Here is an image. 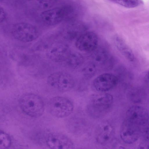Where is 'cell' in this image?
I'll list each match as a JSON object with an SVG mask.
<instances>
[{
  "mask_svg": "<svg viewBox=\"0 0 149 149\" xmlns=\"http://www.w3.org/2000/svg\"><path fill=\"white\" fill-rule=\"evenodd\" d=\"M113 102L112 95L108 93L95 94L90 97L87 109L92 116L98 118L107 113L112 106Z\"/></svg>",
  "mask_w": 149,
  "mask_h": 149,
  "instance_id": "cell-1",
  "label": "cell"
},
{
  "mask_svg": "<svg viewBox=\"0 0 149 149\" xmlns=\"http://www.w3.org/2000/svg\"><path fill=\"white\" fill-rule=\"evenodd\" d=\"M19 104L22 110L33 117L41 116L44 110V102L39 96L33 93L23 94L20 98Z\"/></svg>",
  "mask_w": 149,
  "mask_h": 149,
  "instance_id": "cell-2",
  "label": "cell"
},
{
  "mask_svg": "<svg viewBox=\"0 0 149 149\" xmlns=\"http://www.w3.org/2000/svg\"><path fill=\"white\" fill-rule=\"evenodd\" d=\"M49 113L58 118L67 117L72 113L74 107L71 101L65 97L56 96L51 99L47 104Z\"/></svg>",
  "mask_w": 149,
  "mask_h": 149,
  "instance_id": "cell-3",
  "label": "cell"
},
{
  "mask_svg": "<svg viewBox=\"0 0 149 149\" xmlns=\"http://www.w3.org/2000/svg\"><path fill=\"white\" fill-rule=\"evenodd\" d=\"M12 34L16 40L20 42H28L38 38L39 32L37 28L29 23L20 22L13 26Z\"/></svg>",
  "mask_w": 149,
  "mask_h": 149,
  "instance_id": "cell-4",
  "label": "cell"
},
{
  "mask_svg": "<svg viewBox=\"0 0 149 149\" xmlns=\"http://www.w3.org/2000/svg\"><path fill=\"white\" fill-rule=\"evenodd\" d=\"M72 11L69 6L56 7L46 10L40 15V21L44 25L52 26L61 22Z\"/></svg>",
  "mask_w": 149,
  "mask_h": 149,
  "instance_id": "cell-5",
  "label": "cell"
},
{
  "mask_svg": "<svg viewBox=\"0 0 149 149\" xmlns=\"http://www.w3.org/2000/svg\"><path fill=\"white\" fill-rule=\"evenodd\" d=\"M47 81L50 86L62 92L70 91L74 84L72 75L64 72L58 71L51 74L47 77Z\"/></svg>",
  "mask_w": 149,
  "mask_h": 149,
  "instance_id": "cell-6",
  "label": "cell"
},
{
  "mask_svg": "<svg viewBox=\"0 0 149 149\" xmlns=\"http://www.w3.org/2000/svg\"><path fill=\"white\" fill-rule=\"evenodd\" d=\"M46 49L47 57L56 62L65 61L71 53L68 46L61 42H54Z\"/></svg>",
  "mask_w": 149,
  "mask_h": 149,
  "instance_id": "cell-7",
  "label": "cell"
},
{
  "mask_svg": "<svg viewBox=\"0 0 149 149\" xmlns=\"http://www.w3.org/2000/svg\"><path fill=\"white\" fill-rule=\"evenodd\" d=\"M98 43V37L96 33L88 31L83 33L76 39L75 46L81 51L91 52L97 48Z\"/></svg>",
  "mask_w": 149,
  "mask_h": 149,
  "instance_id": "cell-8",
  "label": "cell"
},
{
  "mask_svg": "<svg viewBox=\"0 0 149 149\" xmlns=\"http://www.w3.org/2000/svg\"><path fill=\"white\" fill-rule=\"evenodd\" d=\"M45 142L49 147L53 149H72L74 146L70 139L59 133L48 134L46 138Z\"/></svg>",
  "mask_w": 149,
  "mask_h": 149,
  "instance_id": "cell-9",
  "label": "cell"
},
{
  "mask_svg": "<svg viewBox=\"0 0 149 149\" xmlns=\"http://www.w3.org/2000/svg\"><path fill=\"white\" fill-rule=\"evenodd\" d=\"M118 81L117 77L114 74L109 73L100 74L94 80L93 86L97 91L104 92L113 88Z\"/></svg>",
  "mask_w": 149,
  "mask_h": 149,
  "instance_id": "cell-10",
  "label": "cell"
},
{
  "mask_svg": "<svg viewBox=\"0 0 149 149\" xmlns=\"http://www.w3.org/2000/svg\"><path fill=\"white\" fill-rule=\"evenodd\" d=\"M95 134L97 141L101 145H106L112 140L113 130L112 126L109 123L105 121L98 125Z\"/></svg>",
  "mask_w": 149,
  "mask_h": 149,
  "instance_id": "cell-11",
  "label": "cell"
},
{
  "mask_svg": "<svg viewBox=\"0 0 149 149\" xmlns=\"http://www.w3.org/2000/svg\"><path fill=\"white\" fill-rule=\"evenodd\" d=\"M114 41L117 48L121 54L130 61H133L134 56L133 52L123 40L118 36H116Z\"/></svg>",
  "mask_w": 149,
  "mask_h": 149,
  "instance_id": "cell-12",
  "label": "cell"
},
{
  "mask_svg": "<svg viewBox=\"0 0 149 149\" xmlns=\"http://www.w3.org/2000/svg\"><path fill=\"white\" fill-rule=\"evenodd\" d=\"M65 62L69 66L75 68L81 65L84 62V58L79 53L71 52Z\"/></svg>",
  "mask_w": 149,
  "mask_h": 149,
  "instance_id": "cell-13",
  "label": "cell"
},
{
  "mask_svg": "<svg viewBox=\"0 0 149 149\" xmlns=\"http://www.w3.org/2000/svg\"><path fill=\"white\" fill-rule=\"evenodd\" d=\"M93 51L92 58L94 64L103 65L107 62L109 59V56L107 52L102 49H97Z\"/></svg>",
  "mask_w": 149,
  "mask_h": 149,
  "instance_id": "cell-14",
  "label": "cell"
},
{
  "mask_svg": "<svg viewBox=\"0 0 149 149\" xmlns=\"http://www.w3.org/2000/svg\"><path fill=\"white\" fill-rule=\"evenodd\" d=\"M109 1L127 8L138 6L143 3L142 0H108Z\"/></svg>",
  "mask_w": 149,
  "mask_h": 149,
  "instance_id": "cell-15",
  "label": "cell"
},
{
  "mask_svg": "<svg viewBox=\"0 0 149 149\" xmlns=\"http://www.w3.org/2000/svg\"><path fill=\"white\" fill-rule=\"evenodd\" d=\"M0 149H6L8 148L11 145V139L7 133L1 131L0 134Z\"/></svg>",
  "mask_w": 149,
  "mask_h": 149,
  "instance_id": "cell-16",
  "label": "cell"
},
{
  "mask_svg": "<svg viewBox=\"0 0 149 149\" xmlns=\"http://www.w3.org/2000/svg\"><path fill=\"white\" fill-rule=\"evenodd\" d=\"M96 72L95 65L91 64L85 67L83 70V72L86 77H90L93 76Z\"/></svg>",
  "mask_w": 149,
  "mask_h": 149,
  "instance_id": "cell-17",
  "label": "cell"
},
{
  "mask_svg": "<svg viewBox=\"0 0 149 149\" xmlns=\"http://www.w3.org/2000/svg\"><path fill=\"white\" fill-rule=\"evenodd\" d=\"M39 6L41 8L47 9L55 4L57 0H36Z\"/></svg>",
  "mask_w": 149,
  "mask_h": 149,
  "instance_id": "cell-18",
  "label": "cell"
},
{
  "mask_svg": "<svg viewBox=\"0 0 149 149\" xmlns=\"http://www.w3.org/2000/svg\"><path fill=\"white\" fill-rule=\"evenodd\" d=\"M1 22H3L5 19L6 17V14L3 8H1Z\"/></svg>",
  "mask_w": 149,
  "mask_h": 149,
  "instance_id": "cell-19",
  "label": "cell"
},
{
  "mask_svg": "<svg viewBox=\"0 0 149 149\" xmlns=\"http://www.w3.org/2000/svg\"><path fill=\"white\" fill-rule=\"evenodd\" d=\"M148 77L149 80V69L148 72Z\"/></svg>",
  "mask_w": 149,
  "mask_h": 149,
  "instance_id": "cell-20",
  "label": "cell"
},
{
  "mask_svg": "<svg viewBox=\"0 0 149 149\" xmlns=\"http://www.w3.org/2000/svg\"></svg>",
  "mask_w": 149,
  "mask_h": 149,
  "instance_id": "cell-21",
  "label": "cell"
}]
</instances>
